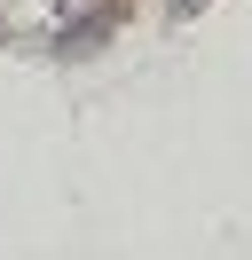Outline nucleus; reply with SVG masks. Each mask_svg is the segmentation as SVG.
I'll use <instances>...</instances> for the list:
<instances>
[{
  "label": "nucleus",
  "instance_id": "nucleus-1",
  "mask_svg": "<svg viewBox=\"0 0 252 260\" xmlns=\"http://www.w3.org/2000/svg\"><path fill=\"white\" fill-rule=\"evenodd\" d=\"M181 8H189V0H181Z\"/></svg>",
  "mask_w": 252,
  "mask_h": 260
}]
</instances>
